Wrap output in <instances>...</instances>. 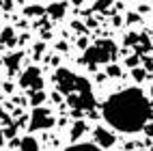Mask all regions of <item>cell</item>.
Returning a JSON list of instances; mask_svg holds the SVG:
<instances>
[{"mask_svg": "<svg viewBox=\"0 0 153 151\" xmlns=\"http://www.w3.org/2000/svg\"><path fill=\"white\" fill-rule=\"evenodd\" d=\"M101 117L112 129L123 134L142 132L153 117V106L140 89L131 86L110 95L101 106Z\"/></svg>", "mask_w": 153, "mask_h": 151, "instance_id": "obj_1", "label": "cell"}, {"mask_svg": "<svg viewBox=\"0 0 153 151\" xmlns=\"http://www.w3.org/2000/svg\"><path fill=\"white\" fill-rule=\"evenodd\" d=\"M117 54H119V48H117V43L112 41V39H99V41L91 43L84 50L82 60L95 71L97 65H110V63H114Z\"/></svg>", "mask_w": 153, "mask_h": 151, "instance_id": "obj_2", "label": "cell"}, {"mask_svg": "<svg viewBox=\"0 0 153 151\" xmlns=\"http://www.w3.org/2000/svg\"><path fill=\"white\" fill-rule=\"evenodd\" d=\"M54 82H56V91L60 95H88V93H93L91 91V82L86 78L82 76H76L74 71H69V69L65 67H58L56 71H54Z\"/></svg>", "mask_w": 153, "mask_h": 151, "instance_id": "obj_3", "label": "cell"}, {"mask_svg": "<svg viewBox=\"0 0 153 151\" xmlns=\"http://www.w3.org/2000/svg\"><path fill=\"white\" fill-rule=\"evenodd\" d=\"M54 117L52 112H50L48 108L43 106H39L33 110V115L28 117V127H30V132H39V129H50V127H54Z\"/></svg>", "mask_w": 153, "mask_h": 151, "instance_id": "obj_4", "label": "cell"}, {"mask_svg": "<svg viewBox=\"0 0 153 151\" xmlns=\"http://www.w3.org/2000/svg\"><path fill=\"white\" fill-rule=\"evenodd\" d=\"M19 86L22 89H28L30 93H35V91H43V78H41V69L37 65L28 67L26 71L19 76Z\"/></svg>", "mask_w": 153, "mask_h": 151, "instance_id": "obj_5", "label": "cell"}, {"mask_svg": "<svg viewBox=\"0 0 153 151\" xmlns=\"http://www.w3.org/2000/svg\"><path fill=\"white\" fill-rule=\"evenodd\" d=\"M93 136H95V145H97L99 149H108V147L114 145V140H117L114 134H112L110 129H106V127H95Z\"/></svg>", "mask_w": 153, "mask_h": 151, "instance_id": "obj_6", "label": "cell"}, {"mask_svg": "<svg viewBox=\"0 0 153 151\" xmlns=\"http://www.w3.org/2000/svg\"><path fill=\"white\" fill-rule=\"evenodd\" d=\"M22 58H24V52H9L7 58H4V67H7V71H9V74H15L17 69H19V63H22Z\"/></svg>", "mask_w": 153, "mask_h": 151, "instance_id": "obj_7", "label": "cell"}, {"mask_svg": "<svg viewBox=\"0 0 153 151\" xmlns=\"http://www.w3.org/2000/svg\"><path fill=\"white\" fill-rule=\"evenodd\" d=\"M45 13L52 17V19H63L65 17V13H67V4L65 2H52V4H48V9H45Z\"/></svg>", "mask_w": 153, "mask_h": 151, "instance_id": "obj_8", "label": "cell"}, {"mask_svg": "<svg viewBox=\"0 0 153 151\" xmlns=\"http://www.w3.org/2000/svg\"><path fill=\"white\" fill-rule=\"evenodd\" d=\"M63 151H104V149H99L95 143H74V145L65 147Z\"/></svg>", "mask_w": 153, "mask_h": 151, "instance_id": "obj_9", "label": "cell"}, {"mask_svg": "<svg viewBox=\"0 0 153 151\" xmlns=\"http://www.w3.org/2000/svg\"><path fill=\"white\" fill-rule=\"evenodd\" d=\"M0 41H2L4 45H15L17 43V37H15V28L7 26L2 33H0Z\"/></svg>", "mask_w": 153, "mask_h": 151, "instance_id": "obj_10", "label": "cell"}, {"mask_svg": "<svg viewBox=\"0 0 153 151\" xmlns=\"http://www.w3.org/2000/svg\"><path fill=\"white\" fill-rule=\"evenodd\" d=\"M17 151H39V143H37V138L33 136H26L22 138V145H19Z\"/></svg>", "mask_w": 153, "mask_h": 151, "instance_id": "obj_11", "label": "cell"}, {"mask_svg": "<svg viewBox=\"0 0 153 151\" xmlns=\"http://www.w3.org/2000/svg\"><path fill=\"white\" fill-rule=\"evenodd\" d=\"M84 132H86V123H84L82 119H80V121H76V123H74V127H71V138H74V140L82 138Z\"/></svg>", "mask_w": 153, "mask_h": 151, "instance_id": "obj_12", "label": "cell"}, {"mask_svg": "<svg viewBox=\"0 0 153 151\" xmlns=\"http://www.w3.org/2000/svg\"><path fill=\"white\" fill-rule=\"evenodd\" d=\"M43 13H45V9L39 7V4H28V7H24V15H26V17H35V15H43Z\"/></svg>", "mask_w": 153, "mask_h": 151, "instance_id": "obj_13", "label": "cell"}, {"mask_svg": "<svg viewBox=\"0 0 153 151\" xmlns=\"http://www.w3.org/2000/svg\"><path fill=\"white\" fill-rule=\"evenodd\" d=\"M45 91H35V93H30V104H33L35 108H39L43 102H45Z\"/></svg>", "mask_w": 153, "mask_h": 151, "instance_id": "obj_14", "label": "cell"}, {"mask_svg": "<svg viewBox=\"0 0 153 151\" xmlns=\"http://www.w3.org/2000/svg\"><path fill=\"white\" fill-rule=\"evenodd\" d=\"M121 74H123V71H121V67H119L117 63L106 65V76H108V78H119Z\"/></svg>", "mask_w": 153, "mask_h": 151, "instance_id": "obj_15", "label": "cell"}, {"mask_svg": "<svg viewBox=\"0 0 153 151\" xmlns=\"http://www.w3.org/2000/svg\"><path fill=\"white\" fill-rule=\"evenodd\" d=\"M17 127H19V123H13V121H11V123H9L7 125V129H4V138H9V140H13L15 136H17Z\"/></svg>", "mask_w": 153, "mask_h": 151, "instance_id": "obj_16", "label": "cell"}, {"mask_svg": "<svg viewBox=\"0 0 153 151\" xmlns=\"http://www.w3.org/2000/svg\"><path fill=\"white\" fill-rule=\"evenodd\" d=\"M131 78H134L136 82H145V80H147V69H142V67L131 69Z\"/></svg>", "mask_w": 153, "mask_h": 151, "instance_id": "obj_17", "label": "cell"}, {"mask_svg": "<svg viewBox=\"0 0 153 151\" xmlns=\"http://www.w3.org/2000/svg\"><path fill=\"white\" fill-rule=\"evenodd\" d=\"M114 0H95V11H106L108 7H112Z\"/></svg>", "mask_w": 153, "mask_h": 151, "instance_id": "obj_18", "label": "cell"}, {"mask_svg": "<svg viewBox=\"0 0 153 151\" xmlns=\"http://www.w3.org/2000/svg\"><path fill=\"white\" fill-rule=\"evenodd\" d=\"M138 41H140V35H138V33H129V35H125V43H127V45H134V48H136Z\"/></svg>", "mask_w": 153, "mask_h": 151, "instance_id": "obj_19", "label": "cell"}, {"mask_svg": "<svg viewBox=\"0 0 153 151\" xmlns=\"http://www.w3.org/2000/svg\"><path fill=\"white\" fill-rule=\"evenodd\" d=\"M138 60H140V56H138V54H131V56H127V58H125V65H127V67H131V69H136V67H138Z\"/></svg>", "mask_w": 153, "mask_h": 151, "instance_id": "obj_20", "label": "cell"}, {"mask_svg": "<svg viewBox=\"0 0 153 151\" xmlns=\"http://www.w3.org/2000/svg\"><path fill=\"white\" fill-rule=\"evenodd\" d=\"M125 17H127V24H138V22H140V15H138L136 11H131V13H127Z\"/></svg>", "mask_w": 153, "mask_h": 151, "instance_id": "obj_21", "label": "cell"}, {"mask_svg": "<svg viewBox=\"0 0 153 151\" xmlns=\"http://www.w3.org/2000/svg\"><path fill=\"white\" fill-rule=\"evenodd\" d=\"M142 69H147V74H149V71H151V69H153V60L145 56V58H142Z\"/></svg>", "mask_w": 153, "mask_h": 151, "instance_id": "obj_22", "label": "cell"}, {"mask_svg": "<svg viewBox=\"0 0 153 151\" xmlns=\"http://www.w3.org/2000/svg\"><path fill=\"white\" fill-rule=\"evenodd\" d=\"M142 132H145V134H147L149 138H153V119H151V121H149V123L145 125V129H142Z\"/></svg>", "mask_w": 153, "mask_h": 151, "instance_id": "obj_23", "label": "cell"}, {"mask_svg": "<svg viewBox=\"0 0 153 151\" xmlns=\"http://www.w3.org/2000/svg\"><path fill=\"white\" fill-rule=\"evenodd\" d=\"M91 43H88V39L86 37H78V48H82V50H86Z\"/></svg>", "mask_w": 153, "mask_h": 151, "instance_id": "obj_24", "label": "cell"}, {"mask_svg": "<svg viewBox=\"0 0 153 151\" xmlns=\"http://www.w3.org/2000/svg\"><path fill=\"white\" fill-rule=\"evenodd\" d=\"M35 52H37L35 56L39 58V56H41V52H45V43H37V45H35Z\"/></svg>", "mask_w": 153, "mask_h": 151, "instance_id": "obj_25", "label": "cell"}, {"mask_svg": "<svg viewBox=\"0 0 153 151\" xmlns=\"http://www.w3.org/2000/svg\"><path fill=\"white\" fill-rule=\"evenodd\" d=\"M56 50H58V52H67L69 45H67L65 41H58V43H56Z\"/></svg>", "mask_w": 153, "mask_h": 151, "instance_id": "obj_26", "label": "cell"}, {"mask_svg": "<svg viewBox=\"0 0 153 151\" xmlns=\"http://www.w3.org/2000/svg\"><path fill=\"white\" fill-rule=\"evenodd\" d=\"M0 4H2L4 9H9V11H11V9H13V0H0Z\"/></svg>", "mask_w": 153, "mask_h": 151, "instance_id": "obj_27", "label": "cell"}, {"mask_svg": "<svg viewBox=\"0 0 153 151\" xmlns=\"http://www.w3.org/2000/svg\"><path fill=\"white\" fill-rule=\"evenodd\" d=\"M52 99H54V102H56V104H60V99H63V95H60V93H58V91H56V93H52Z\"/></svg>", "mask_w": 153, "mask_h": 151, "instance_id": "obj_28", "label": "cell"}, {"mask_svg": "<svg viewBox=\"0 0 153 151\" xmlns=\"http://www.w3.org/2000/svg\"><path fill=\"white\" fill-rule=\"evenodd\" d=\"M112 24H114V26H121V24H123V19H121L119 15H114V17H112Z\"/></svg>", "mask_w": 153, "mask_h": 151, "instance_id": "obj_29", "label": "cell"}, {"mask_svg": "<svg viewBox=\"0 0 153 151\" xmlns=\"http://www.w3.org/2000/svg\"><path fill=\"white\" fill-rule=\"evenodd\" d=\"M2 89L7 91V93H11V91H13V84H11V82H4V84H2Z\"/></svg>", "mask_w": 153, "mask_h": 151, "instance_id": "obj_30", "label": "cell"}, {"mask_svg": "<svg viewBox=\"0 0 153 151\" xmlns=\"http://www.w3.org/2000/svg\"><path fill=\"white\" fill-rule=\"evenodd\" d=\"M147 11H149V7H147V4H140V9H138V15H140V13H147Z\"/></svg>", "mask_w": 153, "mask_h": 151, "instance_id": "obj_31", "label": "cell"}, {"mask_svg": "<svg viewBox=\"0 0 153 151\" xmlns=\"http://www.w3.org/2000/svg\"><path fill=\"white\" fill-rule=\"evenodd\" d=\"M4 140H7V138H4V134L0 132V145H4Z\"/></svg>", "mask_w": 153, "mask_h": 151, "instance_id": "obj_32", "label": "cell"}, {"mask_svg": "<svg viewBox=\"0 0 153 151\" xmlns=\"http://www.w3.org/2000/svg\"><path fill=\"white\" fill-rule=\"evenodd\" d=\"M151 95H153V82H151Z\"/></svg>", "mask_w": 153, "mask_h": 151, "instance_id": "obj_33", "label": "cell"}, {"mask_svg": "<svg viewBox=\"0 0 153 151\" xmlns=\"http://www.w3.org/2000/svg\"><path fill=\"white\" fill-rule=\"evenodd\" d=\"M0 89H2V80H0Z\"/></svg>", "mask_w": 153, "mask_h": 151, "instance_id": "obj_34", "label": "cell"}, {"mask_svg": "<svg viewBox=\"0 0 153 151\" xmlns=\"http://www.w3.org/2000/svg\"><path fill=\"white\" fill-rule=\"evenodd\" d=\"M140 151H145V149H140Z\"/></svg>", "mask_w": 153, "mask_h": 151, "instance_id": "obj_35", "label": "cell"}]
</instances>
